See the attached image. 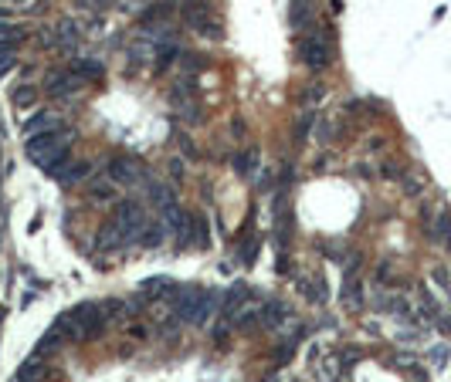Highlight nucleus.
Returning <instances> with one entry per match:
<instances>
[{
    "label": "nucleus",
    "mask_w": 451,
    "mask_h": 382,
    "mask_svg": "<svg viewBox=\"0 0 451 382\" xmlns=\"http://www.w3.org/2000/svg\"><path fill=\"white\" fill-rule=\"evenodd\" d=\"M112 224L122 230V237L129 240V244H139V233L146 230V213H143V204H136V200H119L116 204V213H112Z\"/></svg>",
    "instance_id": "1"
},
{
    "label": "nucleus",
    "mask_w": 451,
    "mask_h": 382,
    "mask_svg": "<svg viewBox=\"0 0 451 382\" xmlns=\"http://www.w3.org/2000/svg\"><path fill=\"white\" fill-rule=\"evenodd\" d=\"M299 58L309 72H322L329 68L333 61V44L322 41V34H309V38H299Z\"/></svg>",
    "instance_id": "2"
},
{
    "label": "nucleus",
    "mask_w": 451,
    "mask_h": 382,
    "mask_svg": "<svg viewBox=\"0 0 451 382\" xmlns=\"http://www.w3.org/2000/svg\"><path fill=\"white\" fill-rule=\"evenodd\" d=\"M109 179L122 183V186H146L150 179L143 173V166L136 163L133 156H112L109 159Z\"/></svg>",
    "instance_id": "3"
},
{
    "label": "nucleus",
    "mask_w": 451,
    "mask_h": 382,
    "mask_svg": "<svg viewBox=\"0 0 451 382\" xmlns=\"http://www.w3.org/2000/svg\"><path fill=\"white\" fill-rule=\"evenodd\" d=\"M79 85H81V78L75 75V72H65V68H54V72H48V78H45V88H48L52 99H68Z\"/></svg>",
    "instance_id": "4"
},
{
    "label": "nucleus",
    "mask_w": 451,
    "mask_h": 382,
    "mask_svg": "<svg viewBox=\"0 0 451 382\" xmlns=\"http://www.w3.org/2000/svg\"><path fill=\"white\" fill-rule=\"evenodd\" d=\"M21 128H24V135L31 139V135H45V132H61V119L58 115H52V112H38V115H31L27 122H21Z\"/></svg>",
    "instance_id": "5"
},
{
    "label": "nucleus",
    "mask_w": 451,
    "mask_h": 382,
    "mask_svg": "<svg viewBox=\"0 0 451 382\" xmlns=\"http://www.w3.org/2000/svg\"><path fill=\"white\" fill-rule=\"evenodd\" d=\"M184 21L190 31H200V27L211 21V7H207V0H187L184 3Z\"/></svg>",
    "instance_id": "6"
},
{
    "label": "nucleus",
    "mask_w": 451,
    "mask_h": 382,
    "mask_svg": "<svg viewBox=\"0 0 451 382\" xmlns=\"http://www.w3.org/2000/svg\"><path fill=\"white\" fill-rule=\"evenodd\" d=\"M139 291H143V294H157L159 301H173V294H177L180 288H177L170 278H163V274H159V278H146V281H143V284H139Z\"/></svg>",
    "instance_id": "7"
},
{
    "label": "nucleus",
    "mask_w": 451,
    "mask_h": 382,
    "mask_svg": "<svg viewBox=\"0 0 451 382\" xmlns=\"http://www.w3.org/2000/svg\"><path fill=\"white\" fill-rule=\"evenodd\" d=\"M258 163H262V153H258V146H248V149H241V153L235 156V173H238L241 179L255 176Z\"/></svg>",
    "instance_id": "8"
},
{
    "label": "nucleus",
    "mask_w": 451,
    "mask_h": 382,
    "mask_svg": "<svg viewBox=\"0 0 451 382\" xmlns=\"http://www.w3.org/2000/svg\"><path fill=\"white\" fill-rule=\"evenodd\" d=\"M21 41H24V31H21V27L10 24V21L0 24V54H14Z\"/></svg>",
    "instance_id": "9"
},
{
    "label": "nucleus",
    "mask_w": 451,
    "mask_h": 382,
    "mask_svg": "<svg viewBox=\"0 0 451 382\" xmlns=\"http://www.w3.org/2000/svg\"><path fill=\"white\" fill-rule=\"evenodd\" d=\"M54 44L58 48H65V51H72L75 44H79V24L75 21H58V31H54Z\"/></svg>",
    "instance_id": "10"
},
{
    "label": "nucleus",
    "mask_w": 451,
    "mask_h": 382,
    "mask_svg": "<svg viewBox=\"0 0 451 382\" xmlns=\"http://www.w3.org/2000/svg\"><path fill=\"white\" fill-rule=\"evenodd\" d=\"M72 72H75L81 81H99V78L106 75V65H102V61H95V58H79Z\"/></svg>",
    "instance_id": "11"
},
{
    "label": "nucleus",
    "mask_w": 451,
    "mask_h": 382,
    "mask_svg": "<svg viewBox=\"0 0 451 382\" xmlns=\"http://www.w3.org/2000/svg\"><path fill=\"white\" fill-rule=\"evenodd\" d=\"M244 298H248V288L244 284H235L224 298H221V311L231 318V315H238V308H244Z\"/></svg>",
    "instance_id": "12"
},
{
    "label": "nucleus",
    "mask_w": 451,
    "mask_h": 382,
    "mask_svg": "<svg viewBox=\"0 0 451 382\" xmlns=\"http://www.w3.org/2000/svg\"><path fill=\"white\" fill-rule=\"evenodd\" d=\"M45 379V365H41V358H27L24 365H17V372H14V382H41Z\"/></svg>",
    "instance_id": "13"
},
{
    "label": "nucleus",
    "mask_w": 451,
    "mask_h": 382,
    "mask_svg": "<svg viewBox=\"0 0 451 382\" xmlns=\"http://www.w3.org/2000/svg\"><path fill=\"white\" fill-rule=\"evenodd\" d=\"M88 197L92 200H99V204H106V200H116V183L109 176H95L88 183Z\"/></svg>",
    "instance_id": "14"
},
{
    "label": "nucleus",
    "mask_w": 451,
    "mask_h": 382,
    "mask_svg": "<svg viewBox=\"0 0 451 382\" xmlns=\"http://www.w3.org/2000/svg\"><path fill=\"white\" fill-rule=\"evenodd\" d=\"M163 240H166V224H163V220H150L146 230L139 233V244H143V247H159Z\"/></svg>",
    "instance_id": "15"
},
{
    "label": "nucleus",
    "mask_w": 451,
    "mask_h": 382,
    "mask_svg": "<svg viewBox=\"0 0 451 382\" xmlns=\"http://www.w3.org/2000/svg\"><path fill=\"white\" fill-rule=\"evenodd\" d=\"M146 193H150V200L163 210V206H170V204H177V197H173V190L166 186V183H157V179H150L146 183Z\"/></svg>",
    "instance_id": "16"
},
{
    "label": "nucleus",
    "mask_w": 451,
    "mask_h": 382,
    "mask_svg": "<svg viewBox=\"0 0 451 382\" xmlns=\"http://www.w3.org/2000/svg\"><path fill=\"white\" fill-rule=\"evenodd\" d=\"M92 176V163L88 159H79V163H72L68 169H65V176L58 179V183H65V186H75V183H81V179Z\"/></svg>",
    "instance_id": "17"
},
{
    "label": "nucleus",
    "mask_w": 451,
    "mask_h": 382,
    "mask_svg": "<svg viewBox=\"0 0 451 382\" xmlns=\"http://www.w3.org/2000/svg\"><path fill=\"white\" fill-rule=\"evenodd\" d=\"M99 247H102V251H119V247H129V240L122 237V230L116 227V224H109V227L102 230V237H99Z\"/></svg>",
    "instance_id": "18"
},
{
    "label": "nucleus",
    "mask_w": 451,
    "mask_h": 382,
    "mask_svg": "<svg viewBox=\"0 0 451 382\" xmlns=\"http://www.w3.org/2000/svg\"><path fill=\"white\" fill-rule=\"evenodd\" d=\"M431 240H438V244L451 240V210H441V213H438V220H434V227H431Z\"/></svg>",
    "instance_id": "19"
},
{
    "label": "nucleus",
    "mask_w": 451,
    "mask_h": 382,
    "mask_svg": "<svg viewBox=\"0 0 451 382\" xmlns=\"http://www.w3.org/2000/svg\"><path fill=\"white\" fill-rule=\"evenodd\" d=\"M159 220L166 224V230H180V227H184V220H187V213L177 204H170V206H163V210H159Z\"/></svg>",
    "instance_id": "20"
},
{
    "label": "nucleus",
    "mask_w": 451,
    "mask_h": 382,
    "mask_svg": "<svg viewBox=\"0 0 451 382\" xmlns=\"http://www.w3.org/2000/svg\"><path fill=\"white\" fill-rule=\"evenodd\" d=\"M61 345H65V338H61V335L52 329L48 335H45V338H41V342H38V349H34V358H45L48 352H58Z\"/></svg>",
    "instance_id": "21"
},
{
    "label": "nucleus",
    "mask_w": 451,
    "mask_h": 382,
    "mask_svg": "<svg viewBox=\"0 0 451 382\" xmlns=\"http://www.w3.org/2000/svg\"><path fill=\"white\" fill-rule=\"evenodd\" d=\"M306 298L312 301V305H326V298H329V288H326V278L316 274V278L309 281V291H306Z\"/></svg>",
    "instance_id": "22"
},
{
    "label": "nucleus",
    "mask_w": 451,
    "mask_h": 382,
    "mask_svg": "<svg viewBox=\"0 0 451 382\" xmlns=\"http://www.w3.org/2000/svg\"><path fill=\"white\" fill-rule=\"evenodd\" d=\"M340 298H343L346 308H360V305H363V294H360V284H356V278H346L343 281V294H340Z\"/></svg>",
    "instance_id": "23"
},
{
    "label": "nucleus",
    "mask_w": 451,
    "mask_h": 382,
    "mask_svg": "<svg viewBox=\"0 0 451 382\" xmlns=\"http://www.w3.org/2000/svg\"><path fill=\"white\" fill-rule=\"evenodd\" d=\"M177 58H180V48H177L173 41H170V44H163V48H157V68H159V72H166Z\"/></svg>",
    "instance_id": "24"
},
{
    "label": "nucleus",
    "mask_w": 451,
    "mask_h": 382,
    "mask_svg": "<svg viewBox=\"0 0 451 382\" xmlns=\"http://www.w3.org/2000/svg\"><path fill=\"white\" fill-rule=\"evenodd\" d=\"M316 126V112H312V108H306V112H302V115H299V122H295V139H299V142H306V139H309V128Z\"/></svg>",
    "instance_id": "25"
},
{
    "label": "nucleus",
    "mask_w": 451,
    "mask_h": 382,
    "mask_svg": "<svg viewBox=\"0 0 451 382\" xmlns=\"http://www.w3.org/2000/svg\"><path fill=\"white\" fill-rule=\"evenodd\" d=\"M292 27L295 31L309 27V0H295L292 3Z\"/></svg>",
    "instance_id": "26"
},
{
    "label": "nucleus",
    "mask_w": 451,
    "mask_h": 382,
    "mask_svg": "<svg viewBox=\"0 0 451 382\" xmlns=\"http://www.w3.org/2000/svg\"><path fill=\"white\" fill-rule=\"evenodd\" d=\"M102 315H106V322H119V318H126L129 311H126V301H119V298H109L106 305H102Z\"/></svg>",
    "instance_id": "27"
},
{
    "label": "nucleus",
    "mask_w": 451,
    "mask_h": 382,
    "mask_svg": "<svg viewBox=\"0 0 451 382\" xmlns=\"http://www.w3.org/2000/svg\"><path fill=\"white\" fill-rule=\"evenodd\" d=\"M34 102H38V92H34L31 85H21V88L14 92V105H17V108H34Z\"/></svg>",
    "instance_id": "28"
},
{
    "label": "nucleus",
    "mask_w": 451,
    "mask_h": 382,
    "mask_svg": "<svg viewBox=\"0 0 451 382\" xmlns=\"http://www.w3.org/2000/svg\"><path fill=\"white\" fill-rule=\"evenodd\" d=\"M197 34H204V38H207V41H221V38H224V27H221V21H207V24L200 27V31H197Z\"/></svg>",
    "instance_id": "29"
},
{
    "label": "nucleus",
    "mask_w": 451,
    "mask_h": 382,
    "mask_svg": "<svg viewBox=\"0 0 451 382\" xmlns=\"http://www.w3.org/2000/svg\"><path fill=\"white\" fill-rule=\"evenodd\" d=\"M204 65H207V61H204V54H184V68H190L193 75H197V72H204Z\"/></svg>",
    "instance_id": "30"
},
{
    "label": "nucleus",
    "mask_w": 451,
    "mask_h": 382,
    "mask_svg": "<svg viewBox=\"0 0 451 382\" xmlns=\"http://www.w3.org/2000/svg\"><path fill=\"white\" fill-rule=\"evenodd\" d=\"M193 230H197V247H207V220L193 217Z\"/></svg>",
    "instance_id": "31"
},
{
    "label": "nucleus",
    "mask_w": 451,
    "mask_h": 382,
    "mask_svg": "<svg viewBox=\"0 0 451 382\" xmlns=\"http://www.w3.org/2000/svg\"><path fill=\"white\" fill-rule=\"evenodd\" d=\"M255 254H258V240H248V244H244V251H241V264H251V260H255Z\"/></svg>",
    "instance_id": "32"
},
{
    "label": "nucleus",
    "mask_w": 451,
    "mask_h": 382,
    "mask_svg": "<svg viewBox=\"0 0 451 382\" xmlns=\"http://www.w3.org/2000/svg\"><path fill=\"white\" fill-rule=\"evenodd\" d=\"M322 99H326V88H322V85H312V88L306 92V102H309V105L322 102Z\"/></svg>",
    "instance_id": "33"
},
{
    "label": "nucleus",
    "mask_w": 451,
    "mask_h": 382,
    "mask_svg": "<svg viewBox=\"0 0 451 382\" xmlns=\"http://www.w3.org/2000/svg\"><path fill=\"white\" fill-rule=\"evenodd\" d=\"M166 166H170V176L177 179V183H180V179H184V159H177V156H173V159H170V163H166Z\"/></svg>",
    "instance_id": "34"
},
{
    "label": "nucleus",
    "mask_w": 451,
    "mask_h": 382,
    "mask_svg": "<svg viewBox=\"0 0 451 382\" xmlns=\"http://www.w3.org/2000/svg\"><path fill=\"white\" fill-rule=\"evenodd\" d=\"M329 135H333V126H329L326 119H319V122H316V139H319V142H326Z\"/></svg>",
    "instance_id": "35"
},
{
    "label": "nucleus",
    "mask_w": 451,
    "mask_h": 382,
    "mask_svg": "<svg viewBox=\"0 0 451 382\" xmlns=\"http://www.w3.org/2000/svg\"><path fill=\"white\" fill-rule=\"evenodd\" d=\"M387 179H404V173L397 169V163H383V169H380Z\"/></svg>",
    "instance_id": "36"
},
{
    "label": "nucleus",
    "mask_w": 451,
    "mask_h": 382,
    "mask_svg": "<svg viewBox=\"0 0 451 382\" xmlns=\"http://www.w3.org/2000/svg\"><path fill=\"white\" fill-rule=\"evenodd\" d=\"M180 149H184L190 159H197V146H193V139H190V135H180Z\"/></svg>",
    "instance_id": "37"
},
{
    "label": "nucleus",
    "mask_w": 451,
    "mask_h": 382,
    "mask_svg": "<svg viewBox=\"0 0 451 382\" xmlns=\"http://www.w3.org/2000/svg\"><path fill=\"white\" fill-rule=\"evenodd\" d=\"M445 358H448V349H445V345H438V349L431 352V362H434V365H445Z\"/></svg>",
    "instance_id": "38"
},
{
    "label": "nucleus",
    "mask_w": 451,
    "mask_h": 382,
    "mask_svg": "<svg viewBox=\"0 0 451 382\" xmlns=\"http://www.w3.org/2000/svg\"><path fill=\"white\" fill-rule=\"evenodd\" d=\"M79 7H85V10H99V7H106L109 0H75Z\"/></svg>",
    "instance_id": "39"
},
{
    "label": "nucleus",
    "mask_w": 451,
    "mask_h": 382,
    "mask_svg": "<svg viewBox=\"0 0 451 382\" xmlns=\"http://www.w3.org/2000/svg\"><path fill=\"white\" fill-rule=\"evenodd\" d=\"M434 281H438L441 288H448V271H445V267H434Z\"/></svg>",
    "instance_id": "40"
},
{
    "label": "nucleus",
    "mask_w": 451,
    "mask_h": 382,
    "mask_svg": "<svg viewBox=\"0 0 451 382\" xmlns=\"http://www.w3.org/2000/svg\"><path fill=\"white\" fill-rule=\"evenodd\" d=\"M129 335H136V338H146V325H129Z\"/></svg>",
    "instance_id": "41"
},
{
    "label": "nucleus",
    "mask_w": 451,
    "mask_h": 382,
    "mask_svg": "<svg viewBox=\"0 0 451 382\" xmlns=\"http://www.w3.org/2000/svg\"><path fill=\"white\" fill-rule=\"evenodd\" d=\"M3 21H7V10H3V7H0V24H3Z\"/></svg>",
    "instance_id": "42"
}]
</instances>
